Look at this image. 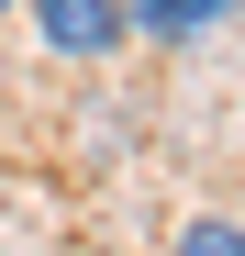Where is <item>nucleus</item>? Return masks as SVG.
Wrapping results in <instances>:
<instances>
[{"instance_id": "f257e3e1", "label": "nucleus", "mask_w": 245, "mask_h": 256, "mask_svg": "<svg viewBox=\"0 0 245 256\" xmlns=\"http://www.w3.org/2000/svg\"><path fill=\"white\" fill-rule=\"evenodd\" d=\"M22 22H34V45H45L56 67H100V56L134 45L122 0H22Z\"/></svg>"}, {"instance_id": "f03ea898", "label": "nucleus", "mask_w": 245, "mask_h": 256, "mask_svg": "<svg viewBox=\"0 0 245 256\" xmlns=\"http://www.w3.org/2000/svg\"><path fill=\"white\" fill-rule=\"evenodd\" d=\"M245 12V0H122V22H134V45H212V34Z\"/></svg>"}, {"instance_id": "7ed1b4c3", "label": "nucleus", "mask_w": 245, "mask_h": 256, "mask_svg": "<svg viewBox=\"0 0 245 256\" xmlns=\"http://www.w3.org/2000/svg\"><path fill=\"white\" fill-rule=\"evenodd\" d=\"M178 256H245V223H178Z\"/></svg>"}, {"instance_id": "20e7f679", "label": "nucleus", "mask_w": 245, "mask_h": 256, "mask_svg": "<svg viewBox=\"0 0 245 256\" xmlns=\"http://www.w3.org/2000/svg\"><path fill=\"white\" fill-rule=\"evenodd\" d=\"M12 12H22V0H0V22H12Z\"/></svg>"}]
</instances>
